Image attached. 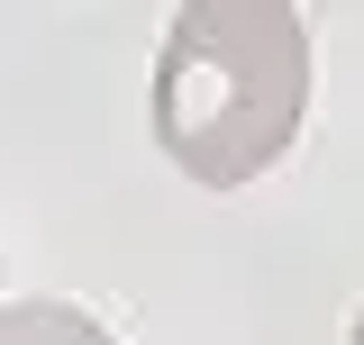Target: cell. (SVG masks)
Listing matches in <instances>:
<instances>
[{"instance_id": "6da1fadb", "label": "cell", "mask_w": 364, "mask_h": 345, "mask_svg": "<svg viewBox=\"0 0 364 345\" xmlns=\"http://www.w3.org/2000/svg\"><path fill=\"white\" fill-rule=\"evenodd\" d=\"M310 28L291 0H191L155 45V136L191 182H255L301 136Z\"/></svg>"}, {"instance_id": "7a4b0ae2", "label": "cell", "mask_w": 364, "mask_h": 345, "mask_svg": "<svg viewBox=\"0 0 364 345\" xmlns=\"http://www.w3.org/2000/svg\"><path fill=\"white\" fill-rule=\"evenodd\" d=\"M0 345H119V336L73 300H9L0 309Z\"/></svg>"}, {"instance_id": "3957f363", "label": "cell", "mask_w": 364, "mask_h": 345, "mask_svg": "<svg viewBox=\"0 0 364 345\" xmlns=\"http://www.w3.org/2000/svg\"><path fill=\"white\" fill-rule=\"evenodd\" d=\"M355 345H364V318H355Z\"/></svg>"}]
</instances>
